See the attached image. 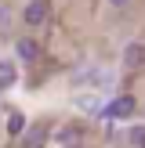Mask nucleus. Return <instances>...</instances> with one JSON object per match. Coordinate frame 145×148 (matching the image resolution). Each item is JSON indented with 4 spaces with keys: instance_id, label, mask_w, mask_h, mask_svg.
Masks as SVG:
<instances>
[{
    "instance_id": "obj_1",
    "label": "nucleus",
    "mask_w": 145,
    "mask_h": 148,
    "mask_svg": "<svg viewBox=\"0 0 145 148\" xmlns=\"http://www.w3.org/2000/svg\"><path fill=\"white\" fill-rule=\"evenodd\" d=\"M130 112H134V98H116L113 105L102 108V116H105V119H123V116H130Z\"/></svg>"
},
{
    "instance_id": "obj_2",
    "label": "nucleus",
    "mask_w": 145,
    "mask_h": 148,
    "mask_svg": "<svg viewBox=\"0 0 145 148\" xmlns=\"http://www.w3.org/2000/svg\"><path fill=\"white\" fill-rule=\"evenodd\" d=\"M44 18H47V7H44V0L26 4V22H29V25H44Z\"/></svg>"
},
{
    "instance_id": "obj_3",
    "label": "nucleus",
    "mask_w": 145,
    "mask_h": 148,
    "mask_svg": "<svg viewBox=\"0 0 145 148\" xmlns=\"http://www.w3.org/2000/svg\"><path fill=\"white\" fill-rule=\"evenodd\" d=\"M123 65H130V69L134 65H145V47L142 43H127L123 47Z\"/></svg>"
},
{
    "instance_id": "obj_4",
    "label": "nucleus",
    "mask_w": 145,
    "mask_h": 148,
    "mask_svg": "<svg viewBox=\"0 0 145 148\" xmlns=\"http://www.w3.org/2000/svg\"><path fill=\"white\" fill-rule=\"evenodd\" d=\"M18 58H22V62H36V58H40L36 40H18Z\"/></svg>"
},
{
    "instance_id": "obj_5",
    "label": "nucleus",
    "mask_w": 145,
    "mask_h": 148,
    "mask_svg": "<svg viewBox=\"0 0 145 148\" xmlns=\"http://www.w3.org/2000/svg\"><path fill=\"white\" fill-rule=\"evenodd\" d=\"M22 130H26V116H18V112H11V116H7V134H11V137H18Z\"/></svg>"
},
{
    "instance_id": "obj_6",
    "label": "nucleus",
    "mask_w": 145,
    "mask_h": 148,
    "mask_svg": "<svg viewBox=\"0 0 145 148\" xmlns=\"http://www.w3.org/2000/svg\"><path fill=\"white\" fill-rule=\"evenodd\" d=\"M11 83H14V65L0 62V90H4V87H11Z\"/></svg>"
},
{
    "instance_id": "obj_7",
    "label": "nucleus",
    "mask_w": 145,
    "mask_h": 148,
    "mask_svg": "<svg viewBox=\"0 0 145 148\" xmlns=\"http://www.w3.org/2000/svg\"><path fill=\"white\" fill-rule=\"evenodd\" d=\"M130 148H145V127H134V130H130Z\"/></svg>"
},
{
    "instance_id": "obj_8",
    "label": "nucleus",
    "mask_w": 145,
    "mask_h": 148,
    "mask_svg": "<svg viewBox=\"0 0 145 148\" xmlns=\"http://www.w3.org/2000/svg\"><path fill=\"white\" fill-rule=\"evenodd\" d=\"M44 137H47V130H36V134H29V148H36V145H44Z\"/></svg>"
},
{
    "instance_id": "obj_9",
    "label": "nucleus",
    "mask_w": 145,
    "mask_h": 148,
    "mask_svg": "<svg viewBox=\"0 0 145 148\" xmlns=\"http://www.w3.org/2000/svg\"><path fill=\"white\" fill-rule=\"evenodd\" d=\"M109 4H113V7H127L130 0H109Z\"/></svg>"
}]
</instances>
